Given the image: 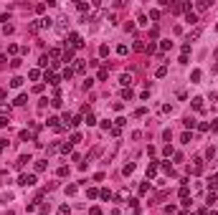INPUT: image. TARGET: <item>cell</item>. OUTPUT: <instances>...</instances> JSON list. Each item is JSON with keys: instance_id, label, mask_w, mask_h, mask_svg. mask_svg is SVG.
<instances>
[{"instance_id": "1", "label": "cell", "mask_w": 218, "mask_h": 215, "mask_svg": "<svg viewBox=\"0 0 218 215\" xmlns=\"http://www.w3.org/2000/svg\"><path fill=\"white\" fill-rule=\"evenodd\" d=\"M69 46L71 48H84V38L79 33H74V30H69Z\"/></svg>"}, {"instance_id": "2", "label": "cell", "mask_w": 218, "mask_h": 215, "mask_svg": "<svg viewBox=\"0 0 218 215\" xmlns=\"http://www.w3.org/2000/svg\"><path fill=\"white\" fill-rule=\"evenodd\" d=\"M38 180H36V175H21V177H18V185L21 187H33Z\"/></svg>"}, {"instance_id": "3", "label": "cell", "mask_w": 218, "mask_h": 215, "mask_svg": "<svg viewBox=\"0 0 218 215\" xmlns=\"http://www.w3.org/2000/svg\"><path fill=\"white\" fill-rule=\"evenodd\" d=\"M56 30L61 35H69V21L66 18H56Z\"/></svg>"}, {"instance_id": "4", "label": "cell", "mask_w": 218, "mask_h": 215, "mask_svg": "<svg viewBox=\"0 0 218 215\" xmlns=\"http://www.w3.org/2000/svg\"><path fill=\"white\" fill-rule=\"evenodd\" d=\"M203 172V160L198 157V160H193V165H190V175H201Z\"/></svg>"}, {"instance_id": "5", "label": "cell", "mask_w": 218, "mask_h": 215, "mask_svg": "<svg viewBox=\"0 0 218 215\" xmlns=\"http://www.w3.org/2000/svg\"><path fill=\"white\" fill-rule=\"evenodd\" d=\"M43 79H46L51 86H58V81H61V79H58V76H56L53 71H46V73H43Z\"/></svg>"}, {"instance_id": "6", "label": "cell", "mask_w": 218, "mask_h": 215, "mask_svg": "<svg viewBox=\"0 0 218 215\" xmlns=\"http://www.w3.org/2000/svg\"><path fill=\"white\" fill-rule=\"evenodd\" d=\"M28 162H31V154H21V157H18V162H15V170H23Z\"/></svg>"}, {"instance_id": "7", "label": "cell", "mask_w": 218, "mask_h": 215, "mask_svg": "<svg viewBox=\"0 0 218 215\" xmlns=\"http://www.w3.org/2000/svg\"><path fill=\"white\" fill-rule=\"evenodd\" d=\"M84 71H86V61L76 58V63H74V73H84Z\"/></svg>"}, {"instance_id": "8", "label": "cell", "mask_w": 218, "mask_h": 215, "mask_svg": "<svg viewBox=\"0 0 218 215\" xmlns=\"http://www.w3.org/2000/svg\"><path fill=\"white\" fill-rule=\"evenodd\" d=\"M203 101H206L203 96H193V109L195 111H203Z\"/></svg>"}, {"instance_id": "9", "label": "cell", "mask_w": 218, "mask_h": 215, "mask_svg": "<svg viewBox=\"0 0 218 215\" xmlns=\"http://www.w3.org/2000/svg\"><path fill=\"white\" fill-rule=\"evenodd\" d=\"M61 56H64V61H66V63H69V61H76V58H74V48H71V46H66V51H64Z\"/></svg>"}, {"instance_id": "10", "label": "cell", "mask_w": 218, "mask_h": 215, "mask_svg": "<svg viewBox=\"0 0 218 215\" xmlns=\"http://www.w3.org/2000/svg\"><path fill=\"white\" fill-rule=\"evenodd\" d=\"M36 23H38V30H41V28H48V26H53L51 18H41V21H36Z\"/></svg>"}, {"instance_id": "11", "label": "cell", "mask_w": 218, "mask_h": 215, "mask_svg": "<svg viewBox=\"0 0 218 215\" xmlns=\"http://www.w3.org/2000/svg\"><path fill=\"white\" fill-rule=\"evenodd\" d=\"M185 23H188V26H195V23H198V15H195V13H185Z\"/></svg>"}, {"instance_id": "12", "label": "cell", "mask_w": 218, "mask_h": 215, "mask_svg": "<svg viewBox=\"0 0 218 215\" xmlns=\"http://www.w3.org/2000/svg\"><path fill=\"white\" fill-rule=\"evenodd\" d=\"M119 84H122V86H132V73H122Z\"/></svg>"}, {"instance_id": "13", "label": "cell", "mask_w": 218, "mask_h": 215, "mask_svg": "<svg viewBox=\"0 0 218 215\" xmlns=\"http://www.w3.org/2000/svg\"><path fill=\"white\" fill-rule=\"evenodd\" d=\"M26 101H28V96H26V94H18V99H15L13 104H15V106H23Z\"/></svg>"}, {"instance_id": "14", "label": "cell", "mask_w": 218, "mask_h": 215, "mask_svg": "<svg viewBox=\"0 0 218 215\" xmlns=\"http://www.w3.org/2000/svg\"><path fill=\"white\" fill-rule=\"evenodd\" d=\"M195 8H198V10H208V8H211V3H208V0H198Z\"/></svg>"}, {"instance_id": "15", "label": "cell", "mask_w": 218, "mask_h": 215, "mask_svg": "<svg viewBox=\"0 0 218 215\" xmlns=\"http://www.w3.org/2000/svg\"><path fill=\"white\" fill-rule=\"evenodd\" d=\"M201 76H203V73H201V71L195 68V71L190 73V84H198V81H201Z\"/></svg>"}, {"instance_id": "16", "label": "cell", "mask_w": 218, "mask_h": 215, "mask_svg": "<svg viewBox=\"0 0 218 215\" xmlns=\"http://www.w3.org/2000/svg\"><path fill=\"white\" fill-rule=\"evenodd\" d=\"M10 86H13V89L23 86V79H21V76H13V79H10Z\"/></svg>"}, {"instance_id": "17", "label": "cell", "mask_w": 218, "mask_h": 215, "mask_svg": "<svg viewBox=\"0 0 218 215\" xmlns=\"http://www.w3.org/2000/svg\"><path fill=\"white\" fill-rule=\"evenodd\" d=\"M84 122H86V124H89V127H94V124H96V116H94V114H91V111H89V114H86V116H84Z\"/></svg>"}, {"instance_id": "18", "label": "cell", "mask_w": 218, "mask_h": 215, "mask_svg": "<svg viewBox=\"0 0 218 215\" xmlns=\"http://www.w3.org/2000/svg\"><path fill=\"white\" fill-rule=\"evenodd\" d=\"M117 200H119V203H124V200H129V190H122L119 195H117Z\"/></svg>"}, {"instance_id": "19", "label": "cell", "mask_w": 218, "mask_h": 215, "mask_svg": "<svg viewBox=\"0 0 218 215\" xmlns=\"http://www.w3.org/2000/svg\"><path fill=\"white\" fill-rule=\"evenodd\" d=\"M198 35H201V30H198V28H195V30H190V33H188V43H193Z\"/></svg>"}, {"instance_id": "20", "label": "cell", "mask_w": 218, "mask_h": 215, "mask_svg": "<svg viewBox=\"0 0 218 215\" xmlns=\"http://www.w3.org/2000/svg\"><path fill=\"white\" fill-rule=\"evenodd\" d=\"M64 79H66V81H71V79H74V68H69V66L64 68Z\"/></svg>"}, {"instance_id": "21", "label": "cell", "mask_w": 218, "mask_h": 215, "mask_svg": "<svg viewBox=\"0 0 218 215\" xmlns=\"http://www.w3.org/2000/svg\"><path fill=\"white\" fill-rule=\"evenodd\" d=\"M216 154H218V152H216V147H208V149H206V160H213Z\"/></svg>"}, {"instance_id": "22", "label": "cell", "mask_w": 218, "mask_h": 215, "mask_svg": "<svg viewBox=\"0 0 218 215\" xmlns=\"http://www.w3.org/2000/svg\"><path fill=\"white\" fill-rule=\"evenodd\" d=\"M155 175H157V165H155V162H152V165H150V167H147V177H155Z\"/></svg>"}, {"instance_id": "23", "label": "cell", "mask_w": 218, "mask_h": 215, "mask_svg": "<svg viewBox=\"0 0 218 215\" xmlns=\"http://www.w3.org/2000/svg\"><path fill=\"white\" fill-rule=\"evenodd\" d=\"M51 106H53V109H61V96H53V99H51Z\"/></svg>"}, {"instance_id": "24", "label": "cell", "mask_w": 218, "mask_h": 215, "mask_svg": "<svg viewBox=\"0 0 218 215\" xmlns=\"http://www.w3.org/2000/svg\"><path fill=\"white\" fill-rule=\"evenodd\" d=\"M170 48H172V41H162V43H160V51H162V53L170 51Z\"/></svg>"}, {"instance_id": "25", "label": "cell", "mask_w": 218, "mask_h": 215, "mask_svg": "<svg viewBox=\"0 0 218 215\" xmlns=\"http://www.w3.org/2000/svg\"><path fill=\"white\" fill-rule=\"evenodd\" d=\"M124 124H127V119H124V116H117V119H114V127H119V129H122Z\"/></svg>"}, {"instance_id": "26", "label": "cell", "mask_w": 218, "mask_h": 215, "mask_svg": "<svg viewBox=\"0 0 218 215\" xmlns=\"http://www.w3.org/2000/svg\"><path fill=\"white\" fill-rule=\"evenodd\" d=\"M155 76H157V79H162V76H167V68H165V66H160V68L155 71Z\"/></svg>"}, {"instance_id": "27", "label": "cell", "mask_w": 218, "mask_h": 215, "mask_svg": "<svg viewBox=\"0 0 218 215\" xmlns=\"http://www.w3.org/2000/svg\"><path fill=\"white\" fill-rule=\"evenodd\" d=\"M43 170H46V160H38L36 162V172H43Z\"/></svg>"}, {"instance_id": "28", "label": "cell", "mask_w": 218, "mask_h": 215, "mask_svg": "<svg viewBox=\"0 0 218 215\" xmlns=\"http://www.w3.org/2000/svg\"><path fill=\"white\" fill-rule=\"evenodd\" d=\"M122 172H124V175H127V177H129V175L134 172V165H132V162H129V165H124V170H122Z\"/></svg>"}, {"instance_id": "29", "label": "cell", "mask_w": 218, "mask_h": 215, "mask_svg": "<svg viewBox=\"0 0 218 215\" xmlns=\"http://www.w3.org/2000/svg\"><path fill=\"white\" fill-rule=\"evenodd\" d=\"M99 198H102V200H109L112 192H109V190H99Z\"/></svg>"}, {"instance_id": "30", "label": "cell", "mask_w": 218, "mask_h": 215, "mask_svg": "<svg viewBox=\"0 0 218 215\" xmlns=\"http://www.w3.org/2000/svg\"><path fill=\"white\" fill-rule=\"evenodd\" d=\"M13 200V192H3V198H0V203H10Z\"/></svg>"}, {"instance_id": "31", "label": "cell", "mask_w": 218, "mask_h": 215, "mask_svg": "<svg viewBox=\"0 0 218 215\" xmlns=\"http://www.w3.org/2000/svg\"><path fill=\"white\" fill-rule=\"evenodd\" d=\"M132 48H134V51H145V48H147V46H145V43H142V41H134V46H132Z\"/></svg>"}, {"instance_id": "32", "label": "cell", "mask_w": 218, "mask_h": 215, "mask_svg": "<svg viewBox=\"0 0 218 215\" xmlns=\"http://www.w3.org/2000/svg\"><path fill=\"white\" fill-rule=\"evenodd\" d=\"M99 56H102V58L109 56V46H99Z\"/></svg>"}, {"instance_id": "33", "label": "cell", "mask_w": 218, "mask_h": 215, "mask_svg": "<svg viewBox=\"0 0 218 215\" xmlns=\"http://www.w3.org/2000/svg\"><path fill=\"white\" fill-rule=\"evenodd\" d=\"M48 56L53 58V63H56V58H58V56H61V51H58V48H51V53H48Z\"/></svg>"}, {"instance_id": "34", "label": "cell", "mask_w": 218, "mask_h": 215, "mask_svg": "<svg viewBox=\"0 0 218 215\" xmlns=\"http://www.w3.org/2000/svg\"><path fill=\"white\" fill-rule=\"evenodd\" d=\"M188 192H190L188 185H183V187H180V198H183V200H188Z\"/></svg>"}, {"instance_id": "35", "label": "cell", "mask_w": 218, "mask_h": 215, "mask_svg": "<svg viewBox=\"0 0 218 215\" xmlns=\"http://www.w3.org/2000/svg\"><path fill=\"white\" fill-rule=\"evenodd\" d=\"M86 195H89V200H94V198H96V195H99V190H94V187H89V190H86Z\"/></svg>"}, {"instance_id": "36", "label": "cell", "mask_w": 218, "mask_h": 215, "mask_svg": "<svg viewBox=\"0 0 218 215\" xmlns=\"http://www.w3.org/2000/svg\"><path fill=\"white\" fill-rule=\"evenodd\" d=\"M216 187H218V172L211 177V190H216Z\"/></svg>"}, {"instance_id": "37", "label": "cell", "mask_w": 218, "mask_h": 215, "mask_svg": "<svg viewBox=\"0 0 218 215\" xmlns=\"http://www.w3.org/2000/svg\"><path fill=\"white\" fill-rule=\"evenodd\" d=\"M21 61H23V58H13V61H10V68H21Z\"/></svg>"}, {"instance_id": "38", "label": "cell", "mask_w": 218, "mask_h": 215, "mask_svg": "<svg viewBox=\"0 0 218 215\" xmlns=\"http://www.w3.org/2000/svg\"><path fill=\"white\" fill-rule=\"evenodd\" d=\"M107 76H109V71H107V68H99V81H104Z\"/></svg>"}, {"instance_id": "39", "label": "cell", "mask_w": 218, "mask_h": 215, "mask_svg": "<svg viewBox=\"0 0 218 215\" xmlns=\"http://www.w3.org/2000/svg\"><path fill=\"white\" fill-rule=\"evenodd\" d=\"M165 213H167V215H177V208H175V205H167Z\"/></svg>"}, {"instance_id": "40", "label": "cell", "mask_w": 218, "mask_h": 215, "mask_svg": "<svg viewBox=\"0 0 218 215\" xmlns=\"http://www.w3.org/2000/svg\"><path fill=\"white\" fill-rule=\"evenodd\" d=\"M76 142H81V134H79V132L71 134V144H76Z\"/></svg>"}, {"instance_id": "41", "label": "cell", "mask_w": 218, "mask_h": 215, "mask_svg": "<svg viewBox=\"0 0 218 215\" xmlns=\"http://www.w3.org/2000/svg\"><path fill=\"white\" fill-rule=\"evenodd\" d=\"M132 96H134L132 89H124V91H122V99H132Z\"/></svg>"}, {"instance_id": "42", "label": "cell", "mask_w": 218, "mask_h": 215, "mask_svg": "<svg viewBox=\"0 0 218 215\" xmlns=\"http://www.w3.org/2000/svg\"><path fill=\"white\" fill-rule=\"evenodd\" d=\"M0 114H3V116L8 114V116H10V106H5V104H0Z\"/></svg>"}, {"instance_id": "43", "label": "cell", "mask_w": 218, "mask_h": 215, "mask_svg": "<svg viewBox=\"0 0 218 215\" xmlns=\"http://www.w3.org/2000/svg\"><path fill=\"white\" fill-rule=\"evenodd\" d=\"M71 210H69V205H61V208H58V215H69Z\"/></svg>"}, {"instance_id": "44", "label": "cell", "mask_w": 218, "mask_h": 215, "mask_svg": "<svg viewBox=\"0 0 218 215\" xmlns=\"http://www.w3.org/2000/svg\"><path fill=\"white\" fill-rule=\"evenodd\" d=\"M89 215H102V208H96V205L89 208Z\"/></svg>"}, {"instance_id": "45", "label": "cell", "mask_w": 218, "mask_h": 215, "mask_svg": "<svg viewBox=\"0 0 218 215\" xmlns=\"http://www.w3.org/2000/svg\"><path fill=\"white\" fill-rule=\"evenodd\" d=\"M127 51H129V48H127V46H124V43H122V46H119V48H117V53H119V56H127Z\"/></svg>"}, {"instance_id": "46", "label": "cell", "mask_w": 218, "mask_h": 215, "mask_svg": "<svg viewBox=\"0 0 218 215\" xmlns=\"http://www.w3.org/2000/svg\"><path fill=\"white\" fill-rule=\"evenodd\" d=\"M10 124V116H0V127H8Z\"/></svg>"}, {"instance_id": "47", "label": "cell", "mask_w": 218, "mask_h": 215, "mask_svg": "<svg viewBox=\"0 0 218 215\" xmlns=\"http://www.w3.org/2000/svg\"><path fill=\"white\" fill-rule=\"evenodd\" d=\"M183 124H185V129H193V127H195V119H185Z\"/></svg>"}, {"instance_id": "48", "label": "cell", "mask_w": 218, "mask_h": 215, "mask_svg": "<svg viewBox=\"0 0 218 215\" xmlns=\"http://www.w3.org/2000/svg\"><path fill=\"white\" fill-rule=\"evenodd\" d=\"M71 147H74V144H71V142H66V144H61V152L66 154V152H71Z\"/></svg>"}, {"instance_id": "49", "label": "cell", "mask_w": 218, "mask_h": 215, "mask_svg": "<svg viewBox=\"0 0 218 215\" xmlns=\"http://www.w3.org/2000/svg\"><path fill=\"white\" fill-rule=\"evenodd\" d=\"M76 190H79L76 185H69V187H66V195H76Z\"/></svg>"}, {"instance_id": "50", "label": "cell", "mask_w": 218, "mask_h": 215, "mask_svg": "<svg viewBox=\"0 0 218 215\" xmlns=\"http://www.w3.org/2000/svg\"><path fill=\"white\" fill-rule=\"evenodd\" d=\"M145 192H150V185H147V182H142V185H140V195H145Z\"/></svg>"}, {"instance_id": "51", "label": "cell", "mask_w": 218, "mask_h": 215, "mask_svg": "<svg viewBox=\"0 0 218 215\" xmlns=\"http://www.w3.org/2000/svg\"><path fill=\"white\" fill-rule=\"evenodd\" d=\"M69 175V167H58V177H66Z\"/></svg>"}, {"instance_id": "52", "label": "cell", "mask_w": 218, "mask_h": 215, "mask_svg": "<svg viewBox=\"0 0 218 215\" xmlns=\"http://www.w3.org/2000/svg\"><path fill=\"white\" fill-rule=\"evenodd\" d=\"M28 76H31V79H33V81H36V79H38V76H41V71H38V68H33V71H31V73H28Z\"/></svg>"}, {"instance_id": "53", "label": "cell", "mask_w": 218, "mask_h": 215, "mask_svg": "<svg viewBox=\"0 0 218 215\" xmlns=\"http://www.w3.org/2000/svg\"><path fill=\"white\" fill-rule=\"evenodd\" d=\"M109 132H112V137H119V132H122V129H119V127H114V124H112V129H109Z\"/></svg>"}, {"instance_id": "54", "label": "cell", "mask_w": 218, "mask_h": 215, "mask_svg": "<svg viewBox=\"0 0 218 215\" xmlns=\"http://www.w3.org/2000/svg\"><path fill=\"white\" fill-rule=\"evenodd\" d=\"M76 8H79V10H81V13H86V10H89V3H79Z\"/></svg>"}, {"instance_id": "55", "label": "cell", "mask_w": 218, "mask_h": 215, "mask_svg": "<svg viewBox=\"0 0 218 215\" xmlns=\"http://www.w3.org/2000/svg\"><path fill=\"white\" fill-rule=\"evenodd\" d=\"M206 203H208V205H213V203H216V195H213V192H208V198H206Z\"/></svg>"}, {"instance_id": "56", "label": "cell", "mask_w": 218, "mask_h": 215, "mask_svg": "<svg viewBox=\"0 0 218 215\" xmlns=\"http://www.w3.org/2000/svg\"><path fill=\"white\" fill-rule=\"evenodd\" d=\"M162 114H172V106L170 104H162Z\"/></svg>"}, {"instance_id": "57", "label": "cell", "mask_w": 218, "mask_h": 215, "mask_svg": "<svg viewBox=\"0 0 218 215\" xmlns=\"http://www.w3.org/2000/svg\"><path fill=\"white\" fill-rule=\"evenodd\" d=\"M5 96H8V91H5V89H0V101H3Z\"/></svg>"}, {"instance_id": "58", "label": "cell", "mask_w": 218, "mask_h": 215, "mask_svg": "<svg viewBox=\"0 0 218 215\" xmlns=\"http://www.w3.org/2000/svg\"><path fill=\"white\" fill-rule=\"evenodd\" d=\"M5 147H8V142H5V139H0V152H3Z\"/></svg>"}, {"instance_id": "59", "label": "cell", "mask_w": 218, "mask_h": 215, "mask_svg": "<svg viewBox=\"0 0 218 215\" xmlns=\"http://www.w3.org/2000/svg\"><path fill=\"white\" fill-rule=\"evenodd\" d=\"M216 99H218V94H216Z\"/></svg>"}, {"instance_id": "60", "label": "cell", "mask_w": 218, "mask_h": 215, "mask_svg": "<svg viewBox=\"0 0 218 215\" xmlns=\"http://www.w3.org/2000/svg\"><path fill=\"white\" fill-rule=\"evenodd\" d=\"M216 152H218V149H216Z\"/></svg>"}]
</instances>
